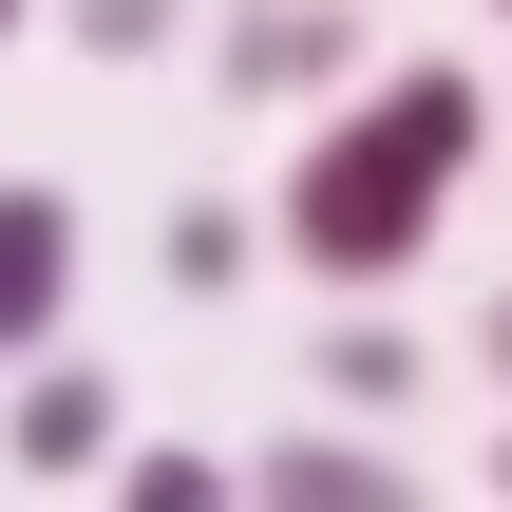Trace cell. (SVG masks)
Segmentation results:
<instances>
[{"instance_id": "cell-1", "label": "cell", "mask_w": 512, "mask_h": 512, "mask_svg": "<svg viewBox=\"0 0 512 512\" xmlns=\"http://www.w3.org/2000/svg\"><path fill=\"white\" fill-rule=\"evenodd\" d=\"M475 152H494V95H475L456 57H418V76H342V114L285 152V247H304L323 285H399V266L437 247V209H456Z\"/></svg>"}, {"instance_id": "cell-2", "label": "cell", "mask_w": 512, "mask_h": 512, "mask_svg": "<svg viewBox=\"0 0 512 512\" xmlns=\"http://www.w3.org/2000/svg\"><path fill=\"white\" fill-rule=\"evenodd\" d=\"M361 19H380V0H228V19H209V76H228L247 114H266V95H342V76H361Z\"/></svg>"}, {"instance_id": "cell-3", "label": "cell", "mask_w": 512, "mask_h": 512, "mask_svg": "<svg viewBox=\"0 0 512 512\" xmlns=\"http://www.w3.org/2000/svg\"><path fill=\"white\" fill-rule=\"evenodd\" d=\"M114 418H133V399H114V361H57V342H38V361H19V418H0V456H19L38 494H95V475H114Z\"/></svg>"}, {"instance_id": "cell-4", "label": "cell", "mask_w": 512, "mask_h": 512, "mask_svg": "<svg viewBox=\"0 0 512 512\" xmlns=\"http://www.w3.org/2000/svg\"><path fill=\"white\" fill-rule=\"evenodd\" d=\"M57 323H76V190L0 171V361H38Z\"/></svg>"}, {"instance_id": "cell-5", "label": "cell", "mask_w": 512, "mask_h": 512, "mask_svg": "<svg viewBox=\"0 0 512 512\" xmlns=\"http://www.w3.org/2000/svg\"><path fill=\"white\" fill-rule=\"evenodd\" d=\"M418 475L380 456V437H266L247 456V512H399Z\"/></svg>"}, {"instance_id": "cell-6", "label": "cell", "mask_w": 512, "mask_h": 512, "mask_svg": "<svg viewBox=\"0 0 512 512\" xmlns=\"http://www.w3.org/2000/svg\"><path fill=\"white\" fill-rule=\"evenodd\" d=\"M114 494L133 512H228L247 475H228V456H171V437H114Z\"/></svg>"}, {"instance_id": "cell-7", "label": "cell", "mask_w": 512, "mask_h": 512, "mask_svg": "<svg viewBox=\"0 0 512 512\" xmlns=\"http://www.w3.org/2000/svg\"><path fill=\"white\" fill-rule=\"evenodd\" d=\"M323 399H418V323H380V304H361V323L323 342Z\"/></svg>"}, {"instance_id": "cell-8", "label": "cell", "mask_w": 512, "mask_h": 512, "mask_svg": "<svg viewBox=\"0 0 512 512\" xmlns=\"http://www.w3.org/2000/svg\"><path fill=\"white\" fill-rule=\"evenodd\" d=\"M57 19H76V57H95V76H114V57H171V38H190V0H57Z\"/></svg>"}, {"instance_id": "cell-9", "label": "cell", "mask_w": 512, "mask_h": 512, "mask_svg": "<svg viewBox=\"0 0 512 512\" xmlns=\"http://www.w3.org/2000/svg\"><path fill=\"white\" fill-rule=\"evenodd\" d=\"M171 285H247V209H171Z\"/></svg>"}, {"instance_id": "cell-10", "label": "cell", "mask_w": 512, "mask_h": 512, "mask_svg": "<svg viewBox=\"0 0 512 512\" xmlns=\"http://www.w3.org/2000/svg\"><path fill=\"white\" fill-rule=\"evenodd\" d=\"M475 342H494V380H512V285H494V323H475Z\"/></svg>"}, {"instance_id": "cell-11", "label": "cell", "mask_w": 512, "mask_h": 512, "mask_svg": "<svg viewBox=\"0 0 512 512\" xmlns=\"http://www.w3.org/2000/svg\"><path fill=\"white\" fill-rule=\"evenodd\" d=\"M19 19H38V0H0V38H19Z\"/></svg>"}, {"instance_id": "cell-12", "label": "cell", "mask_w": 512, "mask_h": 512, "mask_svg": "<svg viewBox=\"0 0 512 512\" xmlns=\"http://www.w3.org/2000/svg\"><path fill=\"white\" fill-rule=\"evenodd\" d=\"M494 494H512V437H494Z\"/></svg>"}, {"instance_id": "cell-13", "label": "cell", "mask_w": 512, "mask_h": 512, "mask_svg": "<svg viewBox=\"0 0 512 512\" xmlns=\"http://www.w3.org/2000/svg\"><path fill=\"white\" fill-rule=\"evenodd\" d=\"M494 19H512V0H494Z\"/></svg>"}]
</instances>
